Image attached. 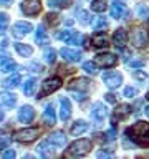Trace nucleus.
Wrapping results in <instances>:
<instances>
[{
    "instance_id": "obj_1",
    "label": "nucleus",
    "mask_w": 149,
    "mask_h": 159,
    "mask_svg": "<svg viewBox=\"0 0 149 159\" xmlns=\"http://www.w3.org/2000/svg\"><path fill=\"white\" fill-rule=\"evenodd\" d=\"M128 136L139 146H149V123L138 121L128 129Z\"/></svg>"
},
{
    "instance_id": "obj_2",
    "label": "nucleus",
    "mask_w": 149,
    "mask_h": 159,
    "mask_svg": "<svg viewBox=\"0 0 149 159\" xmlns=\"http://www.w3.org/2000/svg\"><path fill=\"white\" fill-rule=\"evenodd\" d=\"M93 144L89 139H78V141H74L71 146L68 149V154L70 156H84V154H88L91 151Z\"/></svg>"
},
{
    "instance_id": "obj_3",
    "label": "nucleus",
    "mask_w": 149,
    "mask_h": 159,
    "mask_svg": "<svg viewBox=\"0 0 149 159\" xmlns=\"http://www.w3.org/2000/svg\"><path fill=\"white\" fill-rule=\"evenodd\" d=\"M38 134H40L38 128H25V129H20V131L15 133L13 138L20 143H32L38 138Z\"/></svg>"
},
{
    "instance_id": "obj_4",
    "label": "nucleus",
    "mask_w": 149,
    "mask_h": 159,
    "mask_svg": "<svg viewBox=\"0 0 149 159\" xmlns=\"http://www.w3.org/2000/svg\"><path fill=\"white\" fill-rule=\"evenodd\" d=\"M60 86H61V80H60L58 76L47 78L42 83V91H40V96L38 98H43V96H47V94H52L53 91H56Z\"/></svg>"
},
{
    "instance_id": "obj_5",
    "label": "nucleus",
    "mask_w": 149,
    "mask_h": 159,
    "mask_svg": "<svg viewBox=\"0 0 149 159\" xmlns=\"http://www.w3.org/2000/svg\"><path fill=\"white\" fill-rule=\"evenodd\" d=\"M40 10H42V2L40 0H25V2H22V12L25 15L33 17V15L40 13Z\"/></svg>"
},
{
    "instance_id": "obj_6",
    "label": "nucleus",
    "mask_w": 149,
    "mask_h": 159,
    "mask_svg": "<svg viewBox=\"0 0 149 159\" xmlns=\"http://www.w3.org/2000/svg\"><path fill=\"white\" fill-rule=\"evenodd\" d=\"M103 81L106 83L108 88L114 89V88H118L119 84L123 83V76L119 73H116V71H106L103 75Z\"/></svg>"
},
{
    "instance_id": "obj_7",
    "label": "nucleus",
    "mask_w": 149,
    "mask_h": 159,
    "mask_svg": "<svg viewBox=\"0 0 149 159\" xmlns=\"http://www.w3.org/2000/svg\"><path fill=\"white\" fill-rule=\"evenodd\" d=\"M128 13H129V10H128L126 5L123 2H119V0H114L113 5H111V17L119 20V18H126Z\"/></svg>"
},
{
    "instance_id": "obj_8",
    "label": "nucleus",
    "mask_w": 149,
    "mask_h": 159,
    "mask_svg": "<svg viewBox=\"0 0 149 159\" xmlns=\"http://www.w3.org/2000/svg\"><path fill=\"white\" fill-rule=\"evenodd\" d=\"M131 40H133V45L138 48L144 47V45L147 43V30L144 28H136L131 35Z\"/></svg>"
},
{
    "instance_id": "obj_9",
    "label": "nucleus",
    "mask_w": 149,
    "mask_h": 159,
    "mask_svg": "<svg viewBox=\"0 0 149 159\" xmlns=\"http://www.w3.org/2000/svg\"><path fill=\"white\" fill-rule=\"evenodd\" d=\"M33 30V25L32 23H28V22H17L13 25V37H17V38H22L25 37V35H28L30 32Z\"/></svg>"
},
{
    "instance_id": "obj_10",
    "label": "nucleus",
    "mask_w": 149,
    "mask_h": 159,
    "mask_svg": "<svg viewBox=\"0 0 149 159\" xmlns=\"http://www.w3.org/2000/svg\"><path fill=\"white\" fill-rule=\"evenodd\" d=\"M91 116H93L94 121L99 124L104 118L108 116V109H106V106H104L103 103H94L93 108H91Z\"/></svg>"
},
{
    "instance_id": "obj_11",
    "label": "nucleus",
    "mask_w": 149,
    "mask_h": 159,
    "mask_svg": "<svg viewBox=\"0 0 149 159\" xmlns=\"http://www.w3.org/2000/svg\"><path fill=\"white\" fill-rule=\"evenodd\" d=\"M96 63L99 65V66H114V65L118 63V57L116 55H113V53H101V55H98L96 57Z\"/></svg>"
},
{
    "instance_id": "obj_12",
    "label": "nucleus",
    "mask_w": 149,
    "mask_h": 159,
    "mask_svg": "<svg viewBox=\"0 0 149 159\" xmlns=\"http://www.w3.org/2000/svg\"><path fill=\"white\" fill-rule=\"evenodd\" d=\"M35 118V109L32 106H22L18 109V121L20 123H32Z\"/></svg>"
},
{
    "instance_id": "obj_13",
    "label": "nucleus",
    "mask_w": 149,
    "mask_h": 159,
    "mask_svg": "<svg viewBox=\"0 0 149 159\" xmlns=\"http://www.w3.org/2000/svg\"><path fill=\"white\" fill-rule=\"evenodd\" d=\"M17 104V96L13 93H0V106H3L5 109H12Z\"/></svg>"
},
{
    "instance_id": "obj_14",
    "label": "nucleus",
    "mask_w": 149,
    "mask_h": 159,
    "mask_svg": "<svg viewBox=\"0 0 149 159\" xmlns=\"http://www.w3.org/2000/svg\"><path fill=\"white\" fill-rule=\"evenodd\" d=\"M60 55L66 60V61H79L81 60V52L79 50H73V48H61L60 50Z\"/></svg>"
},
{
    "instance_id": "obj_15",
    "label": "nucleus",
    "mask_w": 149,
    "mask_h": 159,
    "mask_svg": "<svg viewBox=\"0 0 149 159\" xmlns=\"http://www.w3.org/2000/svg\"><path fill=\"white\" fill-rule=\"evenodd\" d=\"M38 154L42 157H53L56 154V149H55V144L50 141H45L38 146Z\"/></svg>"
},
{
    "instance_id": "obj_16",
    "label": "nucleus",
    "mask_w": 149,
    "mask_h": 159,
    "mask_svg": "<svg viewBox=\"0 0 149 159\" xmlns=\"http://www.w3.org/2000/svg\"><path fill=\"white\" fill-rule=\"evenodd\" d=\"M71 116V103L68 98H61L60 99V118L61 121H66Z\"/></svg>"
},
{
    "instance_id": "obj_17",
    "label": "nucleus",
    "mask_w": 149,
    "mask_h": 159,
    "mask_svg": "<svg viewBox=\"0 0 149 159\" xmlns=\"http://www.w3.org/2000/svg\"><path fill=\"white\" fill-rule=\"evenodd\" d=\"M113 42H114V45L119 48V47H124L126 45V42H128V33H126V30L124 28H118L116 32H114V35H113Z\"/></svg>"
},
{
    "instance_id": "obj_18",
    "label": "nucleus",
    "mask_w": 149,
    "mask_h": 159,
    "mask_svg": "<svg viewBox=\"0 0 149 159\" xmlns=\"http://www.w3.org/2000/svg\"><path fill=\"white\" fill-rule=\"evenodd\" d=\"M108 35L106 33H103V32H96L94 33V37H93V43H94V47L96 48H103V47H108Z\"/></svg>"
},
{
    "instance_id": "obj_19",
    "label": "nucleus",
    "mask_w": 149,
    "mask_h": 159,
    "mask_svg": "<svg viewBox=\"0 0 149 159\" xmlns=\"http://www.w3.org/2000/svg\"><path fill=\"white\" fill-rule=\"evenodd\" d=\"M48 141L50 143H53L55 146H60V148H63L65 144H66V136L61 133V131H56V133H53L52 136L48 138Z\"/></svg>"
},
{
    "instance_id": "obj_20",
    "label": "nucleus",
    "mask_w": 149,
    "mask_h": 159,
    "mask_svg": "<svg viewBox=\"0 0 149 159\" xmlns=\"http://www.w3.org/2000/svg\"><path fill=\"white\" fill-rule=\"evenodd\" d=\"M88 88H89V80H86V78L73 80V81L68 84V89H88Z\"/></svg>"
},
{
    "instance_id": "obj_21",
    "label": "nucleus",
    "mask_w": 149,
    "mask_h": 159,
    "mask_svg": "<svg viewBox=\"0 0 149 159\" xmlns=\"http://www.w3.org/2000/svg\"><path fill=\"white\" fill-rule=\"evenodd\" d=\"M20 81H22V76H20L18 73H15V75H12V76H8L7 80H3L2 86L3 88H15V86L20 84Z\"/></svg>"
},
{
    "instance_id": "obj_22",
    "label": "nucleus",
    "mask_w": 149,
    "mask_h": 159,
    "mask_svg": "<svg viewBox=\"0 0 149 159\" xmlns=\"http://www.w3.org/2000/svg\"><path fill=\"white\" fill-rule=\"evenodd\" d=\"M86 129H88V123L86 121H76L71 126V129H70V133H71L73 136H79V134H83Z\"/></svg>"
},
{
    "instance_id": "obj_23",
    "label": "nucleus",
    "mask_w": 149,
    "mask_h": 159,
    "mask_svg": "<svg viewBox=\"0 0 149 159\" xmlns=\"http://www.w3.org/2000/svg\"><path fill=\"white\" fill-rule=\"evenodd\" d=\"M131 111H133V108L129 106V104H119V106L116 108V114H114V119H123V118H126V116H129L131 114Z\"/></svg>"
},
{
    "instance_id": "obj_24",
    "label": "nucleus",
    "mask_w": 149,
    "mask_h": 159,
    "mask_svg": "<svg viewBox=\"0 0 149 159\" xmlns=\"http://www.w3.org/2000/svg\"><path fill=\"white\" fill-rule=\"evenodd\" d=\"M35 88H37V80L35 78H28L27 83L23 84V93L27 96H33L35 94Z\"/></svg>"
},
{
    "instance_id": "obj_25",
    "label": "nucleus",
    "mask_w": 149,
    "mask_h": 159,
    "mask_svg": "<svg viewBox=\"0 0 149 159\" xmlns=\"http://www.w3.org/2000/svg\"><path fill=\"white\" fill-rule=\"evenodd\" d=\"M35 42H37L38 45H45V43L50 42V38H48V35H47V32H45L43 27H38L37 35H35Z\"/></svg>"
},
{
    "instance_id": "obj_26",
    "label": "nucleus",
    "mask_w": 149,
    "mask_h": 159,
    "mask_svg": "<svg viewBox=\"0 0 149 159\" xmlns=\"http://www.w3.org/2000/svg\"><path fill=\"white\" fill-rule=\"evenodd\" d=\"M15 50H17V53L20 55V57H30V55L33 53L32 47L23 45V43H15Z\"/></svg>"
},
{
    "instance_id": "obj_27",
    "label": "nucleus",
    "mask_w": 149,
    "mask_h": 159,
    "mask_svg": "<svg viewBox=\"0 0 149 159\" xmlns=\"http://www.w3.org/2000/svg\"><path fill=\"white\" fill-rule=\"evenodd\" d=\"M43 119L47 124H55V121H56V116H55V111H53V106L50 104V106H47V109H45L43 113Z\"/></svg>"
},
{
    "instance_id": "obj_28",
    "label": "nucleus",
    "mask_w": 149,
    "mask_h": 159,
    "mask_svg": "<svg viewBox=\"0 0 149 159\" xmlns=\"http://www.w3.org/2000/svg\"><path fill=\"white\" fill-rule=\"evenodd\" d=\"M70 3H71V0H50L48 2L50 8H66L70 7Z\"/></svg>"
},
{
    "instance_id": "obj_29",
    "label": "nucleus",
    "mask_w": 149,
    "mask_h": 159,
    "mask_svg": "<svg viewBox=\"0 0 149 159\" xmlns=\"http://www.w3.org/2000/svg\"><path fill=\"white\" fill-rule=\"evenodd\" d=\"M43 60L47 63H55V60H56V52H55L53 48H47L43 52Z\"/></svg>"
},
{
    "instance_id": "obj_30",
    "label": "nucleus",
    "mask_w": 149,
    "mask_h": 159,
    "mask_svg": "<svg viewBox=\"0 0 149 159\" xmlns=\"http://www.w3.org/2000/svg\"><path fill=\"white\" fill-rule=\"evenodd\" d=\"M106 0H93V3H91V8H93V12H104L106 10Z\"/></svg>"
},
{
    "instance_id": "obj_31",
    "label": "nucleus",
    "mask_w": 149,
    "mask_h": 159,
    "mask_svg": "<svg viewBox=\"0 0 149 159\" xmlns=\"http://www.w3.org/2000/svg\"><path fill=\"white\" fill-rule=\"evenodd\" d=\"M8 23H10V18L7 13H0V33H5L8 28Z\"/></svg>"
},
{
    "instance_id": "obj_32",
    "label": "nucleus",
    "mask_w": 149,
    "mask_h": 159,
    "mask_svg": "<svg viewBox=\"0 0 149 159\" xmlns=\"http://www.w3.org/2000/svg\"><path fill=\"white\" fill-rule=\"evenodd\" d=\"M83 70L89 75H98V66H96V63H93V61H84Z\"/></svg>"
},
{
    "instance_id": "obj_33",
    "label": "nucleus",
    "mask_w": 149,
    "mask_h": 159,
    "mask_svg": "<svg viewBox=\"0 0 149 159\" xmlns=\"http://www.w3.org/2000/svg\"><path fill=\"white\" fill-rule=\"evenodd\" d=\"M106 27H108V22H106V18H103V17H98L96 22H94V25H93V28L96 30V32L106 30Z\"/></svg>"
},
{
    "instance_id": "obj_34",
    "label": "nucleus",
    "mask_w": 149,
    "mask_h": 159,
    "mask_svg": "<svg viewBox=\"0 0 149 159\" xmlns=\"http://www.w3.org/2000/svg\"><path fill=\"white\" fill-rule=\"evenodd\" d=\"M0 68H2V71H12V70L17 68V63L13 61V60H7V61H3L2 65H0Z\"/></svg>"
},
{
    "instance_id": "obj_35",
    "label": "nucleus",
    "mask_w": 149,
    "mask_h": 159,
    "mask_svg": "<svg viewBox=\"0 0 149 159\" xmlns=\"http://www.w3.org/2000/svg\"><path fill=\"white\" fill-rule=\"evenodd\" d=\"M78 18H79V23H81V25H88L89 20H91L89 13L84 12V10H79V12H78Z\"/></svg>"
},
{
    "instance_id": "obj_36",
    "label": "nucleus",
    "mask_w": 149,
    "mask_h": 159,
    "mask_svg": "<svg viewBox=\"0 0 149 159\" xmlns=\"http://www.w3.org/2000/svg\"><path fill=\"white\" fill-rule=\"evenodd\" d=\"M138 15L141 18H149V7H146V5H139L138 7Z\"/></svg>"
},
{
    "instance_id": "obj_37",
    "label": "nucleus",
    "mask_w": 149,
    "mask_h": 159,
    "mask_svg": "<svg viewBox=\"0 0 149 159\" xmlns=\"http://www.w3.org/2000/svg\"><path fill=\"white\" fill-rule=\"evenodd\" d=\"M71 37H73V32H71V30H66V32L58 33V38H60V40H63V42H66V43H70Z\"/></svg>"
},
{
    "instance_id": "obj_38",
    "label": "nucleus",
    "mask_w": 149,
    "mask_h": 159,
    "mask_svg": "<svg viewBox=\"0 0 149 159\" xmlns=\"http://www.w3.org/2000/svg\"><path fill=\"white\" fill-rule=\"evenodd\" d=\"M136 88H133V86H126L124 88V96L126 98H133V96H136Z\"/></svg>"
},
{
    "instance_id": "obj_39",
    "label": "nucleus",
    "mask_w": 149,
    "mask_h": 159,
    "mask_svg": "<svg viewBox=\"0 0 149 159\" xmlns=\"http://www.w3.org/2000/svg\"><path fill=\"white\" fill-rule=\"evenodd\" d=\"M83 40V37L79 33H73V37H71V40H70V43H74V45H79V42Z\"/></svg>"
},
{
    "instance_id": "obj_40",
    "label": "nucleus",
    "mask_w": 149,
    "mask_h": 159,
    "mask_svg": "<svg viewBox=\"0 0 149 159\" xmlns=\"http://www.w3.org/2000/svg\"><path fill=\"white\" fill-rule=\"evenodd\" d=\"M142 65H144L142 60H133V61H129V66L131 68H141Z\"/></svg>"
},
{
    "instance_id": "obj_41",
    "label": "nucleus",
    "mask_w": 149,
    "mask_h": 159,
    "mask_svg": "<svg viewBox=\"0 0 149 159\" xmlns=\"http://www.w3.org/2000/svg\"><path fill=\"white\" fill-rule=\"evenodd\" d=\"M2 157H5V159L15 157V151H13V149H7V151H3V152H2Z\"/></svg>"
},
{
    "instance_id": "obj_42",
    "label": "nucleus",
    "mask_w": 149,
    "mask_h": 159,
    "mask_svg": "<svg viewBox=\"0 0 149 159\" xmlns=\"http://www.w3.org/2000/svg\"><path fill=\"white\" fill-rule=\"evenodd\" d=\"M106 138H108V141H114V138H116V131H114V128H111L106 133Z\"/></svg>"
},
{
    "instance_id": "obj_43",
    "label": "nucleus",
    "mask_w": 149,
    "mask_h": 159,
    "mask_svg": "<svg viewBox=\"0 0 149 159\" xmlns=\"http://www.w3.org/2000/svg\"><path fill=\"white\" fill-rule=\"evenodd\" d=\"M133 76H134V78H138V80H144V81L147 80V75H144L142 71H134V73H133Z\"/></svg>"
},
{
    "instance_id": "obj_44",
    "label": "nucleus",
    "mask_w": 149,
    "mask_h": 159,
    "mask_svg": "<svg viewBox=\"0 0 149 159\" xmlns=\"http://www.w3.org/2000/svg\"><path fill=\"white\" fill-rule=\"evenodd\" d=\"M8 144H10V139H8V138H3V139H0V149L7 148Z\"/></svg>"
},
{
    "instance_id": "obj_45",
    "label": "nucleus",
    "mask_w": 149,
    "mask_h": 159,
    "mask_svg": "<svg viewBox=\"0 0 149 159\" xmlns=\"http://www.w3.org/2000/svg\"><path fill=\"white\" fill-rule=\"evenodd\" d=\"M30 68H33V71H43L42 65H38V63H32V65H30Z\"/></svg>"
},
{
    "instance_id": "obj_46",
    "label": "nucleus",
    "mask_w": 149,
    "mask_h": 159,
    "mask_svg": "<svg viewBox=\"0 0 149 159\" xmlns=\"http://www.w3.org/2000/svg\"><path fill=\"white\" fill-rule=\"evenodd\" d=\"M104 98H106V101H108V103H116V98H114V94H111V93H108Z\"/></svg>"
},
{
    "instance_id": "obj_47",
    "label": "nucleus",
    "mask_w": 149,
    "mask_h": 159,
    "mask_svg": "<svg viewBox=\"0 0 149 159\" xmlns=\"http://www.w3.org/2000/svg\"><path fill=\"white\" fill-rule=\"evenodd\" d=\"M7 60H8V55L5 52H0V65H2L3 61H7Z\"/></svg>"
},
{
    "instance_id": "obj_48",
    "label": "nucleus",
    "mask_w": 149,
    "mask_h": 159,
    "mask_svg": "<svg viewBox=\"0 0 149 159\" xmlns=\"http://www.w3.org/2000/svg\"><path fill=\"white\" fill-rule=\"evenodd\" d=\"M47 17H48V22L53 23V22H56V17H58V15H56V13H48Z\"/></svg>"
},
{
    "instance_id": "obj_49",
    "label": "nucleus",
    "mask_w": 149,
    "mask_h": 159,
    "mask_svg": "<svg viewBox=\"0 0 149 159\" xmlns=\"http://www.w3.org/2000/svg\"><path fill=\"white\" fill-rule=\"evenodd\" d=\"M111 156H113L111 152H103V151L98 152V157H111Z\"/></svg>"
},
{
    "instance_id": "obj_50",
    "label": "nucleus",
    "mask_w": 149,
    "mask_h": 159,
    "mask_svg": "<svg viewBox=\"0 0 149 159\" xmlns=\"http://www.w3.org/2000/svg\"><path fill=\"white\" fill-rule=\"evenodd\" d=\"M74 98H76V99H78V101H79V99H81V101H83V99H84V98H86V96H84V94H83V93H74Z\"/></svg>"
},
{
    "instance_id": "obj_51",
    "label": "nucleus",
    "mask_w": 149,
    "mask_h": 159,
    "mask_svg": "<svg viewBox=\"0 0 149 159\" xmlns=\"http://www.w3.org/2000/svg\"><path fill=\"white\" fill-rule=\"evenodd\" d=\"M0 3H2V5H5V7H7V5H10V3H12V0H0Z\"/></svg>"
},
{
    "instance_id": "obj_52",
    "label": "nucleus",
    "mask_w": 149,
    "mask_h": 159,
    "mask_svg": "<svg viewBox=\"0 0 149 159\" xmlns=\"http://www.w3.org/2000/svg\"><path fill=\"white\" fill-rule=\"evenodd\" d=\"M146 116H147V118H149V106H147V108H146Z\"/></svg>"
},
{
    "instance_id": "obj_53",
    "label": "nucleus",
    "mask_w": 149,
    "mask_h": 159,
    "mask_svg": "<svg viewBox=\"0 0 149 159\" xmlns=\"http://www.w3.org/2000/svg\"><path fill=\"white\" fill-rule=\"evenodd\" d=\"M2 119H3V114H2V113H0V121H2Z\"/></svg>"
},
{
    "instance_id": "obj_54",
    "label": "nucleus",
    "mask_w": 149,
    "mask_h": 159,
    "mask_svg": "<svg viewBox=\"0 0 149 159\" xmlns=\"http://www.w3.org/2000/svg\"><path fill=\"white\" fill-rule=\"evenodd\" d=\"M146 98H147V99H149V91H147V93H146Z\"/></svg>"
}]
</instances>
